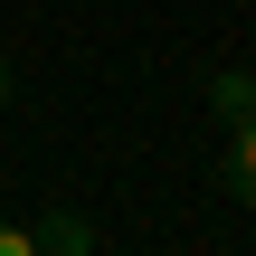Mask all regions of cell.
<instances>
[{"label": "cell", "mask_w": 256, "mask_h": 256, "mask_svg": "<svg viewBox=\"0 0 256 256\" xmlns=\"http://www.w3.org/2000/svg\"><path fill=\"white\" fill-rule=\"evenodd\" d=\"M209 114H218V124L256 114V66H218V76H209Z\"/></svg>", "instance_id": "cell-3"}, {"label": "cell", "mask_w": 256, "mask_h": 256, "mask_svg": "<svg viewBox=\"0 0 256 256\" xmlns=\"http://www.w3.org/2000/svg\"><path fill=\"white\" fill-rule=\"evenodd\" d=\"M0 256H38V228H10L0 218Z\"/></svg>", "instance_id": "cell-4"}, {"label": "cell", "mask_w": 256, "mask_h": 256, "mask_svg": "<svg viewBox=\"0 0 256 256\" xmlns=\"http://www.w3.org/2000/svg\"><path fill=\"white\" fill-rule=\"evenodd\" d=\"M218 190L256 218V114H238V124H228V142H218Z\"/></svg>", "instance_id": "cell-1"}, {"label": "cell", "mask_w": 256, "mask_h": 256, "mask_svg": "<svg viewBox=\"0 0 256 256\" xmlns=\"http://www.w3.org/2000/svg\"><path fill=\"white\" fill-rule=\"evenodd\" d=\"M0 114H10V57H0Z\"/></svg>", "instance_id": "cell-5"}, {"label": "cell", "mask_w": 256, "mask_h": 256, "mask_svg": "<svg viewBox=\"0 0 256 256\" xmlns=\"http://www.w3.org/2000/svg\"><path fill=\"white\" fill-rule=\"evenodd\" d=\"M104 247V228H95V218H66V209H48V218H38V256H95Z\"/></svg>", "instance_id": "cell-2"}]
</instances>
